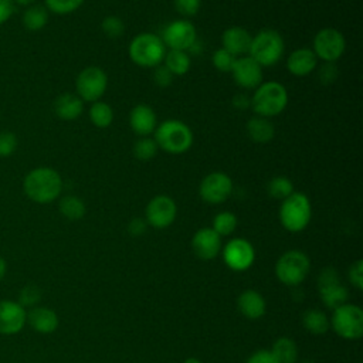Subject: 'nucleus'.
I'll return each mask as SVG.
<instances>
[{
  "label": "nucleus",
  "instance_id": "obj_48",
  "mask_svg": "<svg viewBox=\"0 0 363 363\" xmlns=\"http://www.w3.org/2000/svg\"><path fill=\"white\" fill-rule=\"evenodd\" d=\"M14 4H18V6H24V7H30L34 4L35 0H13Z\"/></svg>",
  "mask_w": 363,
  "mask_h": 363
},
{
  "label": "nucleus",
  "instance_id": "obj_46",
  "mask_svg": "<svg viewBox=\"0 0 363 363\" xmlns=\"http://www.w3.org/2000/svg\"><path fill=\"white\" fill-rule=\"evenodd\" d=\"M16 4L13 0H0V24L6 23L14 13Z\"/></svg>",
  "mask_w": 363,
  "mask_h": 363
},
{
  "label": "nucleus",
  "instance_id": "obj_13",
  "mask_svg": "<svg viewBox=\"0 0 363 363\" xmlns=\"http://www.w3.org/2000/svg\"><path fill=\"white\" fill-rule=\"evenodd\" d=\"M177 216V206L174 200L167 194H157L146 206L145 220L147 225L153 228H167L173 224Z\"/></svg>",
  "mask_w": 363,
  "mask_h": 363
},
{
  "label": "nucleus",
  "instance_id": "obj_21",
  "mask_svg": "<svg viewBox=\"0 0 363 363\" xmlns=\"http://www.w3.org/2000/svg\"><path fill=\"white\" fill-rule=\"evenodd\" d=\"M286 68L294 77H306L318 68V58L311 48H296L288 55Z\"/></svg>",
  "mask_w": 363,
  "mask_h": 363
},
{
  "label": "nucleus",
  "instance_id": "obj_44",
  "mask_svg": "<svg viewBox=\"0 0 363 363\" xmlns=\"http://www.w3.org/2000/svg\"><path fill=\"white\" fill-rule=\"evenodd\" d=\"M247 363H278V360L275 359L274 353L271 350H267V349H261V350H257L254 352Z\"/></svg>",
  "mask_w": 363,
  "mask_h": 363
},
{
  "label": "nucleus",
  "instance_id": "obj_38",
  "mask_svg": "<svg viewBox=\"0 0 363 363\" xmlns=\"http://www.w3.org/2000/svg\"><path fill=\"white\" fill-rule=\"evenodd\" d=\"M17 149V136L13 132H0V157L11 156Z\"/></svg>",
  "mask_w": 363,
  "mask_h": 363
},
{
  "label": "nucleus",
  "instance_id": "obj_2",
  "mask_svg": "<svg viewBox=\"0 0 363 363\" xmlns=\"http://www.w3.org/2000/svg\"><path fill=\"white\" fill-rule=\"evenodd\" d=\"M288 105V91L278 81L261 82L251 96L252 111L262 118L277 116Z\"/></svg>",
  "mask_w": 363,
  "mask_h": 363
},
{
  "label": "nucleus",
  "instance_id": "obj_47",
  "mask_svg": "<svg viewBox=\"0 0 363 363\" xmlns=\"http://www.w3.org/2000/svg\"><path fill=\"white\" fill-rule=\"evenodd\" d=\"M233 106L240 111H245L251 108V96L248 98V95L245 94H235L233 96Z\"/></svg>",
  "mask_w": 363,
  "mask_h": 363
},
{
  "label": "nucleus",
  "instance_id": "obj_23",
  "mask_svg": "<svg viewBox=\"0 0 363 363\" xmlns=\"http://www.w3.org/2000/svg\"><path fill=\"white\" fill-rule=\"evenodd\" d=\"M27 322L38 333H52L58 328L57 313L45 306H33L27 312Z\"/></svg>",
  "mask_w": 363,
  "mask_h": 363
},
{
  "label": "nucleus",
  "instance_id": "obj_7",
  "mask_svg": "<svg viewBox=\"0 0 363 363\" xmlns=\"http://www.w3.org/2000/svg\"><path fill=\"white\" fill-rule=\"evenodd\" d=\"M309 269L311 261L308 255L299 250L285 251L275 264L277 278L288 286L299 285L309 274Z\"/></svg>",
  "mask_w": 363,
  "mask_h": 363
},
{
  "label": "nucleus",
  "instance_id": "obj_30",
  "mask_svg": "<svg viewBox=\"0 0 363 363\" xmlns=\"http://www.w3.org/2000/svg\"><path fill=\"white\" fill-rule=\"evenodd\" d=\"M89 119L96 128H108L113 122V109L104 101H95L89 108Z\"/></svg>",
  "mask_w": 363,
  "mask_h": 363
},
{
  "label": "nucleus",
  "instance_id": "obj_37",
  "mask_svg": "<svg viewBox=\"0 0 363 363\" xmlns=\"http://www.w3.org/2000/svg\"><path fill=\"white\" fill-rule=\"evenodd\" d=\"M237 57H234L231 52H228L227 50H224L223 47L216 50L211 55V62L213 65L221 71V72H231V68L234 65Z\"/></svg>",
  "mask_w": 363,
  "mask_h": 363
},
{
  "label": "nucleus",
  "instance_id": "obj_49",
  "mask_svg": "<svg viewBox=\"0 0 363 363\" xmlns=\"http://www.w3.org/2000/svg\"><path fill=\"white\" fill-rule=\"evenodd\" d=\"M6 275V261L0 257V281L4 278Z\"/></svg>",
  "mask_w": 363,
  "mask_h": 363
},
{
  "label": "nucleus",
  "instance_id": "obj_27",
  "mask_svg": "<svg viewBox=\"0 0 363 363\" xmlns=\"http://www.w3.org/2000/svg\"><path fill=\"white\" fill-rule=\"evenodd\" d=\"M303 328L313 335H323L330 326L328 315L319 309H309L302 315Z\"/></svg>",
  "mask_w": 363,
  "mask_h": 363
},
{
  "label": "nucleus",
  "instance_id": "obj_28",
  "mask_svg": "<svg viewBox=\"0 0 363 363\" xmlns=\"http://www.w3.org/2000/svg\"><path fill=\"white\" fill-rule=\"evenodd\" d=\"M48 23V10L41 4H33L23 14V24L28 31H40Z\"/></svg>",
  "mask_w": 363,
  "mask_h": 363
},
{
  "label": "nucleus",
  "instance_id": "obj_31",
  "mask_svg": "<svg viewBox=\"0 0 363 363\" xmlns=\"http://www.w3.org/2000/svg\"><path fill=\"white\" fill-rule=\"evenodd\" d=\"M60 213L68 218V220H79L85 216V211H86V207H85V203L77 197V196H65L60 200Z\"/></svg>",
  "mask_w": 363,
  "mask_h": 363
},
{
  "label": "nucleus",
  "instance_id": "obj_9",
  "mask_svg": "<svg viewBox=\"0 0 363 363\" xmlns=\"http://www.w3.org/2000/svg\"><path fill=\"white\" fill-rule=\"evenodd\" d=\"M311 50L323 62H336L346 50V40L339 30L325 27L313 37Z\"/></svg>",
  "mask_w": 363,
  "mask_h": 363
},
{
  "label": "nucleus",
  "instance_id": "obj_42",
  "mask_svg": "<svg viewBox=\"0 0 363 363\" xmlns=\"http://www.w3.org/2000/svg\"><path fill=\"white\" fill-rule=\"evenodd\" d=\"M173 74L163 65H157L155 67V71H153V81L157 86L160 88H167L172 82H173Z\"/></svg>",
  "mask_w": 363,
  "mask_h": 363
},
{
  "label": "nucleus",
  "instance_id": "obj_24",
  "mask_svg": "<svg viewBox=\"0 0 363 363\" xmlns=\"http://www.w3.org/2000/svg\"><path fill=\"white\" fill-rule=\"evenodd\" d=\"M84 111V101L71 92L61 94L54 101V112L62 121H75Z\"/></svg>",
  "mask_w": 363,
  "mask_h": 363
},
{
  "label": "nucleus",
  "instance_id": "obj_29",
  "mask_svg": "<svg viewBox=\"0 0 363 363\" xmlns=\"http://www.w3.org/2000/svg\"><path fill=\"white\" fill-rule=\"evenodd\" d=\"M271 352L278 363H296L298 346L291 337H279L275 340Z\"/></svg>",
  "mask_w": 363,
  "mask_h": 363
},
{
  "label": "nucleus",
  "instance_id": "obj_19",
  "mask_svg": "<svg viewBox=\"0 0 363 363\" xmlns=\"http://www.w3.org/2000/svg\"><path fill=\"white\" fill-rule=\"evenodd\" d=\"M129 125L130 129L140 138L149 136L155 132L157 126L156 112L147 104H138L132 108L129 113Z\"/></svg>",
  "mask_w": 363,
  "mask_h": 363
},
{
  "label": "nucleus",
  "instance_id": "obj_22",
  "mask_svg": "<svg viewBox=\"0 0 363 363\" xmlns=\"http://www.w3.org/2000/svg\"><path fill=\"white\" fill-rule=\"evenodd\" d=\"M237 306L240 312L247 319H251V320L262 318L267 311V303L264 296L255 289H245L244 292H241L237 299Z\"/></svg>",
  "mask_w": 363,
  "mask_h": 363
},
{
  "label": "nucleus",
  "instance_id": "obj_11",
  "mask_svg": "<svg viewBox=\"0 0 363 363\" xmlns=\"http://www.w3.org/2000/svg\"><path fill=\"white\" fill-rule=\"evenodd\" d=\"M318 291L325 306H328L332 311L346 303L349 298L346 286L342 285L337 271L332 267H328L320 271L318 277Z\"/></svg>",
  "mask_w": 363,
  "mask_h": 363
},
{
  "label": "nucleus",
  "instance_id": "obj_34",
  "mask_svg": "<svg viewBox=\"0 0 363 363\" xmlns=\"http://www.w3.org/2000/svg\"><path fill=\"white\" fill-rule=\"evenodd\" d=\"M159 147L157 143L155 142L153 138L149 136H142L139 140L135 142L133 145V155L139 160H150L156 156Z\"/></svg>",
  "mask_w": 363,
  "mask_h": 363
},
{
  "label": "nucleus",
  "instance_id": "obj_14",
  "mask_svg": "<svg viewBox=\"0 0 363 363\" xmlns=\"http://www.w3.org/2000/svg\"><path fill=\"white\" fill-rule=\"evenodd\" d=\"M233 193V180L224 172H211L200 182L199 194L208 204H221Z\"/></svg>",
  "mask_w": 363,
  "mask_h": 363
},
{
  "label": "nucleus",
  "instance_id": "obj_5",
  "mask_svg": "<svg viewBox=\"0 0 363 363\" xmlns=\"http://www.w3.org/2000/svg\"><path fill=\"white\" fill-rule=\"evenodd\" d=\"M167 48L163 40L153 33H140L129 43V58L139 67L155 68L163 62Z\"/></svg>",
  "mask_w": 363,
  "mask_h": 363
},
{
  "label": "nucleus",
  "instance_id": "obj_51",
  "mask_svg": "<svg viewBox=\"0 0 363 363\" xmlns=\"http://www.w3.org/2000/svg\"><path fill=\"white\" fill-rule=\"evenodd\" d=\"M302 363H313V362H311V360H305V362H302Z\"/></svg>",
  "mask_w": 363,
  "mask_h": 363
},
{
  "label": "nucleus",
  "instance_id": "obj_4",
  "mask_svg": "<svg viewBox=\"0 0 363 363\" xmlns=\"http://www.w3.org/2000/svg\"><path fill=\"white\" fill-rule=\"evenodd\" d=\"M285 43L282 35L272 28H264L251 38L248 54L262 68L278 64L284 55Z\"/></svg>",
  "mask_w": 363,
  "mask_h": 363
},
{
  "label": "nucleus",
  "instance_id": "obj_12",
  "mask_svg": "<svg viewBox=\"0 0 363 363\" xmlns=\"http://www.w3.org/2000/svg\"><path fill=\"white\" fill-rule=\"evenodd\" d=\"M160 38L169 50L189 51L191 45L197 41V31L191 21L186 18H179L170 21L163 28Z\"/></svg>",
  "mask_w": 363,
  "mask_h": 363
},
{
  "label": "nucleus",
  "instance_id": "obj_41",
  "mask_svg": "<svg viewBox=\"0 0 363 363\" xmlns=\"http://www.w3.org/2000/svg\"><path fill=\"white\" fill-rule=\"evenodd\" d=\"M40 289L35 285H27L21 292H20V305L26 306H34L40 301Z\"/></svg>",
  "mask_w": 363,
  "mask_h": 363
},
{
  "label": "nucleus",
  "instance_id": "obj_36",
  "mask_svg": "<svg viewBox=\"0 0 363 363\" xmlns=\"http://www.w3.org/2000/svg\"><path fill=\"white\" fill-rule=\"evenodd\" d=\"M47 10L55 14H69L78 10L84 0H44Z\"/></svg>",
  "mask_w": 363,
  "mask_h": 363
},
{
  "label": "nucleus",
  "instance_id": "obj_26",
  "mask_svg": "<svg viewBox=\"0 0 363 363\" xmlns=\"http://www.w3.org/2000/svg\"><path fill=\"white\" fill-rule=\"evenodd\" d=\"M162 64L173 74V77H180L189 72L191 67V60L187 51L167 50Z\"/></svg>",
  "mask_w": 363,
  "mask_h": 363
},
{
  "label": "nucleus",
  "instance_id": "obj_32",
  "mask_svg": "<svg viewBox=\"0 0 363 363\" xmlns=\"http://www.w3.org/2000/svg\"><path fill=\"white\" fill-rule=\"evenodd\" d=\"M267 191L272 199L284 200L291 196L294 190V183L286 176H275L267 184Z\"/></svg>",
  "mask_w": 363,
  "mask_h": 363
},
{
  "label": "nucleus",
  "instance_id": "obj_43",
  "mask_svg": "<svg viewBox=\"0 0 363 363\" xmlns=\"http://www.w3.org/2000/svg\"><path fill=\"white\" fill-rule=\"evenodd\" d=\"M349 281L356 289H363V261H354L349 268Z\"/></svg>",
  "mask_w": 363,
  "mask_h": 363
},
{
  "label": "nucleus",
  "instance_id": "obj_35",
  "mask_svg": "<svg viewBox=\"0 0 363 363\" xmlns=\"http://www.w3.org/2000/svg\"><path fill=\"white\" fill-rule=\"evenodd\" d=\"M101 30L108 38H119L125 33V23L118 16H106L101 23Z\"/></svg>",
  "mask_w": 363,
  "mask_h": 363
},
{
  "label": "nucleus",
  "instance_id": "obj_45",
  "mask_svg": "<svg viewBox=\"0 0 363 363\" xmlns=\"http://www.w3.org/2000/svg\"><path fill=\"white\" fill-rule=\"evenodd\" d=\"M146 228H147L146 220H145V218H139V217H138V218H132L130 223L128 224V231H129V234L133 235V237L142 235V234L146 231Z\"/></svg>",
  "mask_w": 363,
  "mask_h": 363
},
{
  "label": "nucleus",
  "instance_id": "obj_3",
  "mask_svg": "<svg viewBox=\"0 0 363 363\" xmlns=\"http://www.w3.org/2000/svg\"><path fill=\"white\" fill-rule=\"evenodd\" d=\"M153 133L157 147L170 155L184 153L193 145L191 129L179 119H166L157 123Z\"/></svg>",
  "mask_w": 363,
  "mask_h": 363
},
{
  "label": "nucleus",
  "instance_id": "obj_1",
  "mask_svg": "<svg viewBox=\"0 0 363 363\" xmlns=\"http://www.w3.org/2000/svg\"><path fill=\"white\" fill-rule=\"evenodd\" d=\"M23 190L31 201L48 204L60 197L62 179L60 173L51 167H35L26 174Z\"/></svg>",
  "mask_w": 363,
  "mask_h": 363
},
{
  "label": "nucleus",
  "instance_id": "obj_15",
  "mask_svg": "<svg viewBox=\"0 0 363 363\" xmlns=\"http://www.w3.org/2000/svg\"><path fill=\"white\" fill-rule=\"evenodd\" d=\"M223 261L233 271H245L255 261V250L245 238H233L221 247Z\"/></svg>",
  "mask_w": 363,
  "mask_h": 363
},
{
  "label": "nucleus",
  "instance_id": "obj_10",
  "mask_svg": "<svg viewBox=\"0 0 363 363\" xmlns=\"http://www.w3.org/2000/svg\"><path fill=\"white\" fill-rule=\"evenodd\" d=\"M106 86H108L106 72L99 67L84 68L75 79L77 95L84 102L99 101L106 91Z\"/></svg>",
  "mask_w": 363,
  "mask_h": 363
},
{
  "label": "nucleus",
  "instance_id": "obj_16",
  "mask_svg": "<svg viewBox=\"0 0 363 363\" xmlns=\"http://www.w3.org/2000/svg\"><path fill=\"white\" fill-rule=\"evenodd\" d=\"M235 84L244 89H255L262 82V67L250 55L237 57L231 68Z\"/></svg>",
  "mask_w": 363,
  "mask_h": 363
},
{
  "label": "nucleus",
  "instance_id": "obj_33",
  "mask_svg": "<svg viewBox=\"0 0 363 363\" xmlns=\"http://www.w3.org/2000/svg\"><path fill=\"white\" fill-rule=\"evenodd\" d=\"M237 224H238V218H237V216L234 213H231V211H220L218 214L214 216L211 228L220 237H224V235L233 234L235 231V228H237Z\"/></svg>",
  "mask_w": 363,
  "mask_h": 363
},
{
  "label": "nucleus",
  "instance_id": "obj_20",
  "mask_svg": "<svg viewBox=\"0 0 363 363\" xmlns=\"http://www.w3.org/2000/svg\"><path fill=\"white\" fill-rule=\"evenodd\" d=\"M252 35L248 30L240 26L228 27L223 31L221 47L231 52L234 57H242L248 54Z\"/></svg>",
  "mask_w": 363,
  "mask_h": 363
},
{
  "label": "nucleus",
  "instance_id": "obj_17",
  "mask_svg": "<svg viewBox=\"0 0 363 363\" xmlns=\"http://www.w3.org/2000/svg\"><path fill=\"white\" fill-rule=\"evenodd\" d=\"M27 323V311L16 301H0V333H18Z\"/></svg>",
  "mask_w": 363,
  "mask_h": 363
},
{
  "label": "nucleus",
  "instance_id": "obj_25",
  "mask_svg": "<svg viewBox=\"0 0 363 363\" xmlns=\"http://www.w3.org/2000/svg\"><path fill=\"white\" fill-rule=\"evenodd\" d=\"M247 135L255 143H268L275 136V126L268 118L252 116L247 125Z\"/></svg>",
  "mask_w": 363,
  "mask_h": 363
},
{
  "label": "nucleus",
  "instance_id": "obj_39",
  "mask_svg": "<svg viewBox=\"0 0 363 363\" xmlns=\"http://www.w3.org/2000/svg\"><path fill=\"white\" fill-rule=\"evenodd\" d=\"M176 11L183 17H193L201 7V0H173Z\"/></svg>",
  "mask_w": 363,
  "mask_h": 363
},
{
  "label": "nucleus",
  "instance_id": "obj_6",
  "mask_svg": "<svg viewBox=\"0 0 363 363\" xmlns=\"http://www.w3.org/2000/svg\"><path fill=\"white\" fill-rule=\"evenodd\" d=\"M278 216L286 231L299 233L305 230L312 217V206L308 196L301 191H294L281 201Z\"/></svg>",
  "mask_w": 363,
  "mask_h": 363
},
{
  "label": "nucleus",
  "instance_id": "obj_50",
  "mask_svg": "<svg viewBox=\"0 0 363 363\" xmlns=\"http://www.w3.org/2000/svg\"><path fill=\"white\" fill-rule=\"evenodd\" d=\"M183 363H201V360L197 357H187Z\"/></svg>",
  "mask_w": 363,
  "mask_h": 363
},
{
  "label": "nucleus",
  "instance_id": "obj_18",
  "mask_svg": "<svg viewBox=\"0 0 363 363\" xmlns=\"http://www.w3.org/2000/svg\"><path fill=\"white\" fill-rule=\"evenodd\" d=\"M191 248L200 259L210 261L221 251V237L211 227H203L194 233Z\"/></svg>",
  "mask_w": 363,
  "mask_h": 363
},
{
  "label": "nucleus",
  "instance_id": "obj_8",
  "mask_svg": "<svg viewBox=\"0 0 363 363\" xmlns=\"http://www.w3.org/2000/svg\"><path fill=\"white\" fill-rule=\"evenodd\" d=\"M330 326L335 333L347 340H356L363 335V311L353 303H343L333 309Z\"/></svg>",
  "mask_w": 363,
  "mask_h": 363
},
{
  "label": "nucleus",
  "instance_id": "obj_40",
  "mask_svg": "<svg viewBox=\"0 0 363 363\" xmlns=\"http://www.w3.org/2000/svg\"><path fill=\"white\" fill-rule=\"evenodd\" d=\"M339 75V69L335 62H323L318 68V79L320 81L322 85H330L336 81Z\"/></svg>",
  "mask_w": 363,
  "mask_h": 363
}]
</instances>
